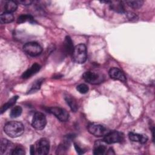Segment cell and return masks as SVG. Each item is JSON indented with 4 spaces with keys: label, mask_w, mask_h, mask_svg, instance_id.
<instances>
[{
    "label": "cell",
    "mask_w": 155,
    "mask_h": 155,
    "mask_svg": "<svg viewBox=\"0 0 155 155\" xmlns=\"http://www.w3.org/2000/svg\"><path fill=\"white\" fill-rule=\"evenodd\" d=\"M5 133L9 137L15 138L21 136L24 131V125L18 121L7 122L4 127Z\"/></svg>",
    "instance_id": "6da1fadb"
},
{
    "label": "cell",
    "mask_w": 155,
    "mask_h": 155,
    "mask_svg": "<svg viewBox=\"0 0 155 155\" xmlns=\"http://www.w3.org/2000/svg\"><path fill=\"white\" fill-rule=\"evenodd\" d=\"M87 59V48L85 44H80L74 47L72 53L73 61L78 64L84 63Z\"/></svg>",
    "instance_id": "7a4b0ae2"
},
{
    "label": "cell",
    "mask_w": 155,
    "mask_h": 155,
    "mask_svg": "<svg viewBox=\"0 0 155 155\" xmlns=\"http://www.w3.org/2000/svg\"><path fill=\"white\" fill-rule=\"evenodd\" d=\"M23 50L30 56H37L42 51V47L36 42H29L23 46Z\"/></svg>",
    "instance_id": "3957f363"
},
{
    "label": "cell",
    "mask_w": 155,
    "mask_h": 155,
    "mask_svg": "<svg viewBox=\"0 0 155 155\" xmlns=\"http://www.w3.org/2000/svg\"><path fill=\"white\" fill-rule=\"evenodd\" d=\"M87 128L90 134L97 137L104 136L110 131L106 127L99 124H90Z\"/></svg>",
    "instance_id": "277c9868"
},
{
    "label": "cell",
    "mask_w": 155,
    "mask_h": 155,
    "mask_svg": "<svg viewBox=\"0 0 155 155\" xmlns=\"http://www.w3.org/2000/svg\"><path fill=\"white\" fill-rule=\"evenodd\" d=\"M47 124V119L45 115L41 112H36L33 115L31 125L36 130H43Z\"/></svg>",
    "instance_id": "5b68a950"
},
{
    "label": "cell",
    "mask_w": 155,
    "mask_h": 155,
    "mask_svg": "<svg viewBox=\"0 0 155 155\" xmlns=\"http://www.w3.org/2000/svg\"><path fill=\"white\" fill-rule=\"evenodd\" d=\"M124 136L123 133L117 131H110L104 137V141L108 144L120 142L124 140Z\"/></svg>",
    "instance_id": "8992f818"
},
{
    "label": "cell",
    "mask_w": 155,
    "mask_h": 155,
    "mask_svg": "<svg viewBox=\"0 0 155 155\" xmlns=\"http://www.w3.org/2000/svg\"><path fill=\"white\" fill-rule=\"evenodd\" d=\"M83 79L91 84H98L103 81V77L101 74L91 71L85 72L83 74Z\"/></svg>",
    "instance_id": "52a82bcc"
},
{
    "label": "cell",
    "mask_w": 155,
    "mask_h": 155,
    "mask_svg": "<svg viewBox=\"0 0 155 155\" xmlns=\"http://www.w3.org/2000/svg\"><path fill=\"white\" fill-rule=\"evenodd\" d=\"M50 150V142L46 138H41L38 140L36 145V151L39 155H46Z\"/></svg>",
    "instance_id": "ba28073f"
},
{
    "label": "cell",
    "mask_w": 155,
    "mask_h": 155,
    "mask_svg": "<svg viewBox=\"0 0 155 155\" xmlns=\"http://www.w3.org/2000/svg\"><path fill=\"white\" fill-rule=\"evenodd\" d=\"M49 111L61 122H65L69 118L68 113L65 109L61 107H51L49 108Z\"/></svg>",
    "instance_id": "9c48e42d"
},
{
    "label": "cell",
    "mask_w": 155,
    "mask_h": 155,
    "mask_svg": "<svg viewBox=\"0 0 155 155\" xmlns=\"http://www.w3.org/2000/svg\"><path fill=\"white\" fill-rule=\"evenodd\" d=\"M109 76L111 78L119 80L120 81L125 82L126 81V76L124 72L118 68H112L109 71Z\"/></svg>",
    "instance_id": "30bf717a"
},
{
    "label": "cell",
    "mask_w": 155,
    "mask_h": 155,
    "mask_svg": "<svg viewBox=\"0 0 155 155\" xmlns=\"http://www.w3.org/2000/svg\"><path fill=\"white\" fill-rule=\"evenodd\" d=\"M13 143L5 139H2L1 141V153L3 154H11L14 149Z\"/></svg>",
    "instance_id": "8fae6325"
},
{
    "label": "cell",
    "mask_w": 155,
    "mask_h": 155,
    "mask_svg": "<svg viewBox=\"0 0 155 155\" xmlns=\"http://www.w3.org/2000/svg\"><path fill=\"white\" fill-rule=\"evenodd\" d=\"M128 137L130 140L133 142H137L141 143H145L147 142L148 138L146 135L135 133L133 132H131L128 134Z\"/></svg>",
    "instance_id": "7c38bea8"
},
{
    "label": "cell",
    "mask_w": 155,
    "mask_h": 155,
    "mask_svg": "<svg viewBox=\"0 0 155 155\" xmlns=\"http://www.w3.org/2000/svg\"><path fill=\"white\" fill-rule=\"evenodd\" d=\"M105 142L103 140L96 141L94 143V147L93 150V154L95 155H102L105 154L107 150V146L105 145Z\"/></svg>",
    "instance_id": "4fadbf2b"
},
{
    "label": "cell",
    "mask_w": 155,
    "mask_h": 155,
    "mask_svg": "<svg viewBox=\"0 0 155 155\" xmlns=\"http://www.w3.org/2000/svg\"><path fill=\"white\" fill-rule=\"evenodd\" d=\"M41 69V65L37 63L33 64L29 68L24 71L22 75V78L24 79H27L33 74H36Z\"/></svg>",
    "instance_id": "5bb4252c"
},
{
    "label": "cell",
    "mask_w": 155,
    "mask_h": 155,
    "mask_svg": "<svg viewBox=\"0 0 155 155\" xmlns=\"http://www.w3.org/2000/svg\"><path fill=\"white\" fill-rule=\"evenodd\" d=\"M65 100L67 104L70 107V109L73 111L76 112L78 110V104L76 103V100L74 99V98L73 96H70L69 94H67L65 96Z\"/></svg>",
    "instance_id": "9a60e30c"
},
{
    "label": "cell",
    "mask_w": 155,
    "mask_h": 155,
    "mask_svg": "<svg viewBox=\"0 0 155 155\" xmlns=\"http://www.w3.org/2000/svg\"><path fill=\"white\" fill-rule=\"evenodd\" d=\"M64 45V50L65 53L68 54H72L74 47L73 45V42L71 38L68 36H67L65 37Z\"/></svg>",
    "instance_id": "2e32d148"
},
{
    "label": "cell",
    "mask_w": 155,
    "mask_h": 155,
    "mask_svg": "<svg viewBox=\"0 0 155 155\" xmlns=\"http://www.w3.org/2000/svg\"><path fill=\"white\" fill-rule=\"evenodd\" d=\"M4 8L5 12L13 13L18 8V3L16 1H7L5 3Z\"/></svg>",
    "instance_id": "e0dca14e"
},
{
    "label": "cell",
    "mask_w": 155,
    "mask_h": 155,
    "mask_svg": "<svg viewBox=\"0 0 155 155\" xmlns=\"http://www.w3.org/2000/svg\"><path fill=\"white\" fill-rule=\"evenodd\" d=\"M110 8L111 10L119 12V13H123L125 12L124 5L122 4V2L120 1H114L112 2L110 1Z\"/></svg>",
    "instance_id": "ac0fdd59"
},
{
    "label": "cell",
    "mask_w": 155,
    "mask_h": 155,
    "mask_svg": "<svg viewBox=\"0 0 155 155\" xmlns=\"http://www.w3.org/2000/svg\"><path fill=\"white\" fill-rule=\"evenodd\" d=\"M1 22L2 24H8L14 21V16L12 13L4 12L0 16Z\"/></svg>",
    "instance_id": "d6986e66"
},
{
    "label": "cell",
    "mask_w": 155,
    "mask_h": 155,
    "mask_svg": "<svg viewBox=\"0 0 155 155\" xmlns=\"http://www.w3.org/2000/svg\"><path fill=\"white\" fill-rule=\"evenodd\" d=\"M18 99V96H13L12 98H11L10 100H8L7 103H5L4 105L2 106L1 108V113H3L4 111H5L9 108L13 106L15 104Z\"/></svg>",
    "instance_id": "ffe728a7"
},
{
    "label": "cell",
    "mask_w": 155,
    "mask_h": 155,
    "mask_svg": "<svg viewBox=\"0 0 155 155\" xmlns=\"http://www.w3.org/2000/svg\"><path fill=\"white\" fill-rule=\"evenodd\" d=\"M27 21H28L30 22H35L33 18L30 15H21L18 18V19H17V22L19 24L24 23Z\"/></svg>",
    "instance_id": "44dd1931"
},
{
    "label": "cell",
    "mask_w": 155,
    "mask_h": 155,
    "mask_svg": "<svg viewBox=\"0 0 155 155\" xmlns=\"http://www.w3.org/2000/svg\"><path fill=\"white\" fill-rule=\"evenodd\" d=\"M125 3L130 7L133 8H139L143 4V1L141 0H135V1H127Z\"/></svg>",
    "instance_id": "7402d4cb"
},
{
    "label": "cell",
    "mask_w": 155,
    "mask_h": 155,
    "mask_svg": "<svg viewBox=\"0 0 155 155\" xmlns=\"http://www.w3.org/2000/svg\"><path fill=\"white\" fill-rule=\"evenodd\" d=\"M22 111V109L20 106H15L12 109L10 113V116L12 118L18 117L21 114Z\"/></svg>",
    "instance_id": "603a6c76"
},
{
    "label": "cell",
    "mask_w": 155,
    "mask_h": 155,
    "mask_svg": "<svg viewBox=\"0 0 155 155\" xmlns=\"http://www.w3.org/2000/svg\"><path fill=\"white\" fill-rule=\"evenodd\" d=\"M42 81H43V79H38V80L36 81L35 82H34L33 84H32L31 87H30V90L28 91V93H33V92L37 91L38 90H39L40 87H41V85Z\"/></svg>",
    "instance_id": "cb8c5ba5"
},
{
    "label": "cell",
    "mask_w": 155,
    "mask_h": 155,
    "mask_svg": "<svg viewBox=\"0 0 155 155\" xmlns=\"http://www.w3.org/2000/svg\"><path fill=\"white\" fill-rule=\"evenodd\" d=\"M76 90L81 94H85L88 91L89 88L87 85L85 84H81L76 87Z\"/></svg>",
    "instance_id": "d4e9b609"
},
{
    "label": "cell",
    "mask_w": 155,
    "mask_h": 155,
    "mask_svg": "<svg viewBox=\"0 0 155 155\" xmlns=\"http://www.w3.org/2000/svg\"><path fill=\"white\" fill-rule=\"evenodd\" d=\"M12 154L13 155H23L25 154L24 150L21 147H16L14 148Z\"/></svg>",
    "instance_id": "484cf974"
},
{
    "label": "cell",
    "mask_w": 155,
    "mask_h": 155,
    "mask_svg": "<svg viewBox=\"0 0 155 155\" xmlns=\"http://www.w3.org/2000/svg\"><path fill=\"white\" fill-rule=\"evenodd\" d=\"M18 2L19 4H22L24 5H29L33 2V1L31 0H21L18 1Z\"/></svg>",
    "instance_id": "4316f807"
},
{
    "label": "cell",
    "mask_w": 155,
    "mask_h": 155,
    "mask_svg": "<svg viewBox=\"0 0 155 155\" xmlns=\"http://www.w3.org/2000/svg\"><path fill=\"white\" fill-rule=\"evenodd\" d=\"M74 148H75V149H76V152H77L79 154H83V153H84L83 149L81 148L78 145H77L76 143H74Z\"/></svg>",
    "instance_id": "83f0119b"
},
{
    "label": "cell",
    "mask_w": 155,
    "mask_h": 155,
    "mask_svg": "<svg viewBox=\"0 0 155 155\" xmlns=\"http://www.w3.org/2000/svg\"><path fill=\"white\" fill-rule=\"evenodd\" d=\"M35 153V147L34 145H31L30 147V154H34Z\"/></svg>",
    "instance_id": "f1b7e54d"
}]
</instances>
